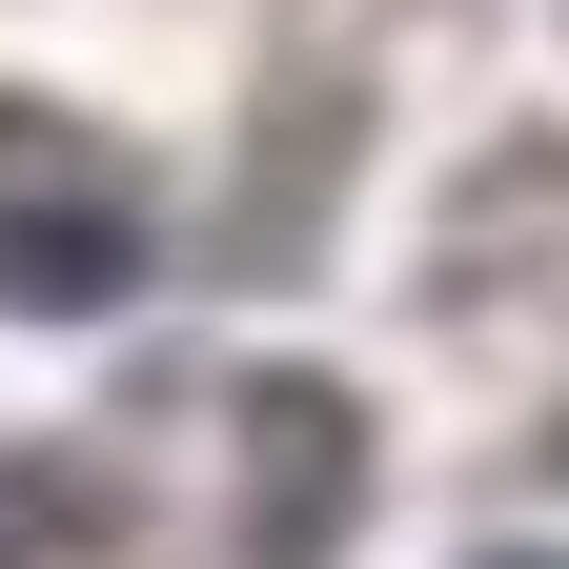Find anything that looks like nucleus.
Masks as SVG:
<instances>
[{
    "mask_svg": "<svg viewBox=\"0 0 569 569\" xmlns=\"http://www.w3.org/2000/svg\"><path fill=\"white\" fill-rule=\"evenodd\" d=\"M122 284H142V203H102V183L0 203V326H102Z\"/></svg>",
    "mask_w": 569,
    "mask_h": 569,
    "instance_id": "obj_1",
    "label": "nucleus"
},
{
    "mask_svg": "<svg viewBox=\"0 0 569 569\" xmlns=\"http://www.w3.org/2000/svg\"><path fill=\"white\" fill-rule=\"evenodd\" d=\"M244 427H264V569H306V549L346 529V407H326V387H264Z\"/></svg>",
    "mask_w": 569,
    "mask_h": 569,
    "instance_id": "obj_2",
    "label": "nucleus"
},
{
    "mask_svg": "<svg viewBox=\"0 0 569 569\" xmlns=\"http://www.w3.org/2000/svg\"><path fill=\"white\" fill-rule=\"evenodd\" d=\"M488 569H549V549H488Z\"/></svg>",
    "mask_w": 569,
    "mask_h": 569,
    "instance_id": "obj_3",
    "label": "nucleus"
}]
</instances>
